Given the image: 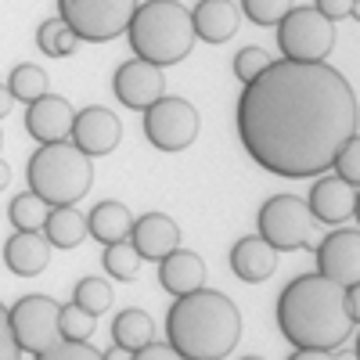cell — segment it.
<instances>
[{
    "instance_id": "obj_18",
    "label": "cell",
    "mask_w": 360,
    "mask_h": 360,
    "mask_svg": "<svg viewBox=\"0 0 360 360\" xmlns=\"http://www.w3.org/2000/svg\"><path fill=\"white\" fill-rule=\"evenodd\" d=\"M4 263L18 278H37L51 263V242L40 231H15L4 242Z\"/></svg>"
},
{
    "instance_id": "obj_27",
    "label": "cell",
    "mask_w": 360,
    "mask_h": 360,
    "mask_svg": "<svg viewBox=\"0 0 360 360\" xmlns=\"http://www.w3.org/2000/svg\"><path fill=\"white\" fill-rule=\"evenodd\" d=\"M101 263H105V270H108V278H115V281H134L144 259L134 252V245L123 238V242H112V245H105Z\"/></svg>"
},
{
    "instance_id": "obj_30",
    "label": "cell",
    "mask_w": 360,
    "mask_h": 360,
    "mask_svg": "<svg viewBox=\"0 0 360 360\" xmlns=\"http://www.w3.org/2000/svg\"><path fill=\"white\" fill-rule=\"evenodd\" d=\"M292 8H295V0H242L238 11H245V18L256 25H278Z\"/></svg>"
},
{
    "instance_id": "obj_26",
    "label": "cell",
    "mask_w": 360,
    "mask_h": 360,
    "mask_svg": "<svg viewBox=\"0 0 360 360\" xmlns=\"http://www.w3.org/2000/svg\"><path fill=\"white\" fill-rule=\"evenodd\" d=\"M47 209H51V205H47L40 195L22 191V195H15L11 205H8V220H11L15 231H40L44 220H47Z\"/></svg>"
},
{
    "instance_id": "obj_15",
    "label": "cell",
    "mask_w": 360,
    "mask_h": 360,
    "mask_svg": "<svg viewBox=\"0 0 360 360\" xmlns=\"http://www.w3.org/2000/svg\"><path fill=\"white\" fill-rule=\"evenodd\" d=\"M72 105L69 98L62 94H47L37 98L33 105H25V130L33 141L40 144H54V141H69V130H72Z\"/></svg>"
},
{
    "instance_id": "obj_21",
    "label": "cell",
    "mask_w": 360,
    "mask_h": 360,
    "mask_svg": "<svg viewBox=\"0 0 360 360\" xmlns=\"http://www.w3.org/2000/svg\"><path fill=\"white\" fill-rule=\"evenodd\" d=\"M130 224H134L130 209H127L123 202H112V198L98 202V205L86 213V234L98 238L101 245H112V242H123V238H130Z\"/></svg>"
},
{
    "instance_id": "obj_17",
    "label": "cell",
    "mask_w": 360,
    "mask_h": 360,
    "mask_svg": "<svg viewBox=\"0 0 360 360\" xmlns=\"http://www.w3.org/2000/svg\"><path fill=\"white\" fill-rule=\"evenodd\" d=\"M238 25H242V11H238L234 0H198L191 11V29L195 40L205 44H227Z\"/></svg>"
},
{
    "instance_id": "obj_39",
    "label": "cell",
    "mask_w": 360,
    "mask_h": 360,
    "mask_svg": "<svg viewBox=\"0 0 360 360\" xmlns=\"http://www.w3.org/2000/svg\"><path fill=\"white\" fill-rule=\"evenodd\" d=\"M134 353L130 349H123V346H108L105 353H101V360H130Z\"/></svg>"
},
{
    "instance_id": "obj_3",
    "label": "cell",
    "mask_w": 360,
    "mask_h": 360,
    "mask_svg": "<svg viewBox=\"0 0 360 360\" xmlns=\"http://www.w3.org/2000/svg\"><path fill=\"white\" fill-rule=\"evenodd\" d=\"M166 342L184 360H224L242 342V314L231 295L202 285L166 310Z\"/></svg>"
},
{
    "instance_id": "obj_14",
    "label": "cell",
    "mask_w": 360,
    "mask_h": 360,
    "mask_svg": "<svg viewBox=\"0 0 360 360\" xmlns=\"http://www.w3.org/2000/svg\"><path fill=\"white\" fill-rule=\"evenodd\" d=\"M356 191H360V188L339 180L335 173H324L317 184L310 188L307 209H310L314 220H321V224H328V227H342V224L353 220V213H356Z\"/></svg>"
},
{
    "instance_id": "obj_8",
    "label": "cell",
    "mask_w": 360,
    "mask_h": 360,
    "mask_svg": "<svg viewBox=\"0 0 360 360\" xmlns=\"http://www.w3.org/2000/svg\"><path fill=\"white\" fill-rule=\"evenodd\" d=\"M335 47V22L317 8H292L278 22V51L288 62H324Z\"/></svg>"
},
{
    "instance_id": "obj_35",
    "label": "cell",
    "mask_w": 360,
    "mask_h": 360,
    "mask_svg": "<svg viewBox=\"0 0 360 360\" xmlns=\"http://www.w3.org/2000/svg\"><path fill=\"white\" fill-rule=\"evenodd\" d=\"M0 360H22V349L11 335V324H8V307L0 303Z\"/></svg>"
},
{
    "instance_id": "obj_7",
    "label": "cell",
    "mask_w": 360,
    "mask_h": 360,
    "mask_svg": "<svg viewBox=\"0 0 360 360\" xmlns=\"http://www.w3.org/2000/svg\"><path fill=\"white\" fill-rule=\"evenodd\" d=\"M256 227H259V238L274 252H299V249H310L314 217L299 195H274L263 202Z\"/></svg>"
},
{
    "instance_id": "obj_41",
    "label": "cell",
    "mask_w": 360,
    "mask_h": 360,
    "mask_svg": "<svg viewBox=\"0 0 360 360\" xmlns=\"http://www.w3.org/2000/svg\"><path fill=\"white\" fill-rule=\"evenodd\" d=\"M242 360H263V356H242Z\"/></svg>"
},
{
    "instance_id": "obj_34",
    "label": "cell",
    "mask_w": 360,
    "mask_h": 360,
    "mask_svg": "<svg viewBox=\"0 0 360 360\" xmlns=\"http://www.w3.org/2000/svg\"><path fill=\"white\" fill-rule=\"evenodd\" d=\"M314 8H317L328 22L360 18V0H314Z\"/></svg>"
},
{
    "instance_id": "obj_24",
    "label": "cell",
    "mask_w": 360,
    "mask_h": 360,
    "mask_svg": "<svg viewBox=\"0 0 360 360\" xmlns=\"http://www.w3.org/2000/svg\"><path fill=\"white\" fill-rule=\"evenodd\" d=\"M47 86H51L47 72H44L40 65H33V62L15 65V69H11V76H8V90H11V98H15V101H22V105H33L37 98H44V94H47Z\"/></svg>"
},
{
    "instance_id": "obj_40",
    "label": "cell",
    "mask_w": 360,
    "mask_h": 360,
    "mask_svg": "<svg viewBox=\"0 0 360 360\" xmlns=\"http://www.w3.org/2000/svg\"><path fill=\"white\" fill-rule=\"evenodd\" d=\"M8 184H11V166H8L4 159H0V191H4Z\"/></svg>"
},
{
    "instance_id": "obj_12",
    "label": "cell",
    "mask_w": 360,
    "mask_h": 360,
    "mask_svg": "<svg viewBox=\"0 0 360 360\" xmlns=\"http://www.w3.org/2000/svg\"><path fill=\"white\" fill-rule=\"evenodd\" d=\"M69 141L79 148L83 155L90 159H101V155H112L119 141H123V123L119 115L105 105H86L72 115V130H69Z\"/></svg>"
},
{
    "instance_id": "obj_13",
    "label": "cell",
    "mask_w": 360,
    "mask_h": 360,
    "mask_svg": "<svg viewBox=\"0 0 360 360\" xmlns=\"http://www.w3.org/2000/svg\"><path fill=\"white\" fill-rule=\"evenodd\" d=\"M112 90H115L119 105H127L134 112H144L148 105H155L166 94V76H162L159 65L144 62V58H130V62H123L115 69Z\"/></svg>"
},
{
    "instance_id": "obj_36",
    "label": "cell",
    "mask_w": 360,
    "mask_h": 360,
    "mask_svg": "<svg viewBox=\"0 0 360 360\" xmlns=\"http://www.w3.org/2000/svg\"><path fill=\"white\" fill-rule=\"evenodd\" d=\"M130 360H184V356H180L169 342H148V346H141V349H134V356Z\"/></svg>"
},
{
    "instance_id": "obj_38",
    "label": "cell",
    "mask_w": 360,
    "mask_h": 360,
    "mask_svg": "<svg viewBox=\"0 0 360 360\" xmlns=\"http://www.w3.org/2000/svg\"><path fill=\"white\" fill-rule=\"evenodd\" d=\"M11 108H15V98H11L8 83H0V119H4V115H11Z\"/></svg>"
},
{
    "instance_id": "obj_6",
    "label": "cell",
    "mask_w": 360,
    "mask_h": 360,
    "mask_svg": "<svg viewBox=\"0 0 360 360\" xmlns=\"http://www.w3.org/2000/svg\"><path fill=\"white\" fill-rule=\"evenodd\" d=\"M137 4L141 0H58V18L72 29L79 44H108L127 33Z\"/></svg>"
},
{
    "instance_id": "obj_10",
    "label": "cell",
    "mask_w": 360,
    "mask_h": 360,
    "mask_svg": "<svg viewBox=\"0 0 360 360\" xmlns=\"http://www.w3.org/2000/svg\"><path fill=\"white\" fill-rule=\"evenodd\" d=\"M58 310H62V303L51 299V295H22L8 310L11 335H15L22 353H40L54 342H62V332H58Z\"/></svg>"
},
{
    "instance_id": "obj_33",
    "label": "cell",
    "mask_w": 360,
    "mask_h": 360,
    "mask_svg": "<svg viewBox=\"0 0 360 360\" xmlns=\"http://www.w3.org/2000/svg\"><path fill=\"white\" fill-rule=\"evenodd\" d=\"M33 360H101V349H94L90 342H54L40 353H33Z\"/></svg>"
},
{
    "instance_id": "obj_19",
    "label": "cell",
    "mask_w": 360,
    "mask_h": 360,
    "mask_svg": "<svg viewBox=\"0 0 360 360\" xmlns=\"http://www.w3.org/2000/svg\"><path fill=\"white\" fill-rule=\"evenodd\" d=\"M231 270H234L238 281L259 285L278 270V252L270 249L259 234H245V238H238L234 249H231Z\"/></svg>"
},
{
    "instance_id": "obj_22",
    "label": "cell",
    "mask_w": 360,
    "mask_h": 360,
    "mask_svg": "<svg viewBox=\"0 0 360 360\" xmlns=\"http://www.w3.org/2000/svg\"><path fill=\"white\" fill-rule=\"evenodd\" d=\"M40 231L51 242V249H76L86 238V217L76 205H51Z\"/></svg>"
},
{
    "instance_id": "obj_31",
    "label": "cell",
    "mask_w": 360,
    "mask_h": 360,
    "mask_svg": "<svg viewBox=\"0 0 360 360\" xmlns=\"http://www.w3.org/2000/svg\"><path fill=\"white\" fill-rule=\"evenodd\" d=\"M332 173H335L339 180H346V184L360 188V141H356V137H349V141L339 148V152H335Z\"/></svg>"
},
{
    "instance_id": "obj_42",
    "label": "cell",
    "mask_w": 360,
    "mask_h": 360,
    "mask_svg": "<svg viewBox=\"0 0 360 360\" xmlns=\"http://www.w3.org/2000/svg\"><path fill=\"white\" fill-rule=\"evenodd\" d=\"M0 144H4V134H0Z\"/></svg>"
},
{
    "instance_id": "obj_16",
    "label": "cell",
    "mask_w": 360,
    "mask_h": 360,
    "mask_svg": "<svg viewBox=\"0 0 360 360\" xmlns=\"http://www.w3.org/2000/svg\"><path fill=\"white\" fill-rule=\"evenodd\" d=\"M127 242L134 245V252L141 259L159 263L162 256H169L173 249H180V227L173 217L166 213H144L130 224V238Z\"/></svg>"
},
{
    "instance_id": "obj_11",
    "label": "cell",
    "mask_w": 360,
    "mask_h": 360,
    "mask_svg": "<svg viewBox=\"0 0 360 360\" xmlns=\"http://www.w3.org/2000/svg\"><path fill=\"white\" fill-rule=\"evenodd\" d=\"M317 274L335 281L339 288L360 285V231L353 227H339V231H328L317 249Z\"/></svg>"
},
{
    "instance_id": "obj_25",
    "label": "cell",
    "mask_w": 360,
    "mask_h": 360,
    "mask_svg": "<svg viewBox=\"0 0 360 360\" xmlns=\"http://www.w3.org/2000/svg\"><path fill=\"white\" fill-rule=\"evenodd\" d=\"M37 47H40L47 58H69V54H76L79 40H76V33H72L62 18H47V22H40V29H37Z\"/></svg>"
},
{
    "instance_id": "obj_23",
    "label": "cell",
    "mask_w": 360,
    "mask_h": 360,
    "mask_svg": "<svg viewBox=\"0 0 360 360\" xmlns=\"http://www.w3.org/2000/svg\"><path fill=\"white\" fill-rule=\"evenodd\" d=\"M155 339V321L148 317L141 307H127L123 314H119L112 321V342L115 346H123V349H141Z\"/></svg>"
},
{
    "instance_id": "obj_29",
    "label": "cell",
    "mask_w": 360,
    "mask_h": 360,
    "mask_svg": "<svg viewBox=\"0 0 360 360\" xmlns=\"http://www.w3.org/2000/svg\"><path fill=\"white\" fill-rule=\"evenodd\" d=\"M72 303L86 314H105L112 307V285L105 278H79L76 288H72Z\"/></svg>"
},
{
    "instance_id": "obj_5",
    "label": "cell",
    "mask_w": 360,
    "mask_h": 360,
    "mask_svg": "<svg viewBox=\"0 0 360 360\" xmlns=\"http://www.w3.org/2000/svg\"><path fill=\"white\" fill-rule=\"evenodd\" d=\"M29 191L40 195L47 205H76L90 184H94V166L72 141L40 144L25 166Z\"/></svg>"
},
{
    "instance_id": "obj_4",
    "label": "cell",
    "mask_w": 360,
    "mask_h": 360,
    "mask_svg": "<svg viewBox=\"0 0 360 360\" xmlns=\"http://www.w3.org/2000/svg\"><path fill=\"white\" fill-rule=\"evenodd\" d=\"M127 37L134 47V58H144L159 69L176 65L195 51V29L191 11L180 0H144L130 15Z\"/></svg>"
},
{
    "instance_id": "obj_28",
    "label": "cell",
    "mask_w": 360,
    "mask_h": 360,
    "mask_svg": "<svg viewBox=\"0 0 360 360\" xmlns=\"http://www.w3.org/2000/svg\"><path fill=\"white\" fill-rule=\"evenodd\" d=\"M94 328H98L94 314L79 310L76 303H62V310H58V332H62L65 342H90Z\"/></svg>"
},
{
    "instance_id": "obj_9",
    "label": "cell",
    "mask_w": 360,
    "mask_h": 360,
    "mask_svg": "<svg viewBox=\"0 0 360 360\" xmlns=\"http://www.w3.org/2000/svg\"><path fill=\"white\" fill-rule=\"evenodd\" d=\"M198 108L188 98L162 94L155 105L144 108V137L148 144H155L159 152H184L198 137Z\"/></svg>"
},
{
    "instance_id": "obj_37",
    "label": "cell",
    "mask_w": 360,
    "mask_h": 360,
    "mask_svg": "<svg viewBox=\"0 0 360 360\" xmlns=\"http://www.w3.org/2000/svg\"><path fill=\"white\" fill-rule=\"evenodd\" d=\"M288 360H339L335 349H295Z\"/></svg>"
},
{
    "instance_id": "obj_2",
    "label": "cell",
    "mask_w": 360,
    "mask_h": 360,
    "mask_svg": "<svg viewBox=\"0 0 360 360\" xmlns=\"http://www.w3.org/2000/svg\"><path fill=\"white\" fill-rule=\"evenodd\" d=\"M274 321L295 349H339L356 328L342 307V288L321 274L292 278L278 295Z\"/></svg>"
},
{
    "instance_id": "obj_32",
    "label": "cell",
    "mask_w": 360,
    "mask_h": 360,
    "mask_svg": "<svg viewBox=\"0 0 360 360\" xmlns=\"http://www.w3.org/2000/svg\"><path fill=\"white\" fill-rule=\"evenodd\" d=\"M270 62H274V58H270L263 47H242L234 54V76L242 79V83H252Z\"/></svg>"
},
{
    "instance_id": "obj_1",
    "label": "cell",
    "mask_w": 360,
    "mask_h": 360,
    "mask_svg": "<svg viewBox=\"0 0 360 360\" xmlns=\"http://www.w3.org/2000/svg\"><path fill=\"white\" fill-rule=\"evenodd\" d=\"M234 127L245 155L288 180L332 169L335 152L356 137V98L328 62H270L242 86Z\"/></svg>"
},
{
    "instance_id": "obj_20",
    "label": "cell",
    "mask_w": 360,
    "mask_h": 360,
    "mask_svg": "<svg viewBox=\"0 0 360 360\" xmlns=\"http://www.w3.org/2000/svg\"><path fill=\"white\" fill-rule=\"evenodd\" d=\"M159 285L173 299L202 288L205 285V263H202V256L191 252V249H173L169 256H162L159 259Z\"/></svg>"
}]
</instances>
